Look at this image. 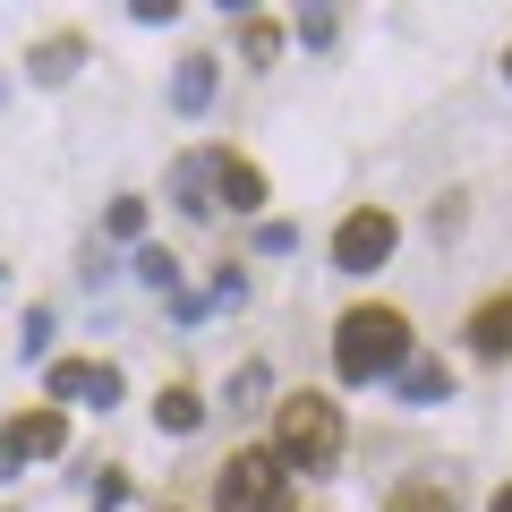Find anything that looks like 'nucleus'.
Returning a JSON list of instances; mask_svg holds the SVG:
<instances>
[{"mask_svg":"<svg viewBox=\"0 0 512 512\" xmlns=\"http://www.w3.org/2000/svg\"><path fill=\"white\" fill-rule=\"evenodd\" d=\"M52 402H94V410H111V402H120V367H111V359H60V367H52Z\"/></svg>","mask_w":512,"mask_h":512,"instance_id":"5","label":"nucleus"},{"mask_svg":"<svg viewBox=\"0 0 512 512\" xmlns=\"http://www.w3.org/2000/svg\"><path fill=\"white\" fill-rule=\"evenodd\" d=\"M9 436H18L26 461H52L60 444H69V419H60V410H26V419H9Z\"/></svg>","mask_w":512,"mask_h":512,"instance_id":"10","label":"nucleus"},{"mask_svg":"<svg viewBox=\"0 0 512 512\" xmlns=\"http://www.w3.org/2000/svg\"><path fill=\"white\" fill-rule=\"evenodd\" d=\"M43 342H52V308H35V316H26V359H43Z\"/></svg>","mask_w":512,"mask_h":512,"instance_id":"21","label":"nucleus"},{"mask_svg":"<svg viewBox=\"0 0 512 512\" xmlns=\"http://www.w3.org/2000/svg\"><path fill=\"white\" fill-rule=\"evenodd\" d=\"M171 197H180V214H222V154H180L171 163Z\"/></svg>","mask_w":512,"mask_h":512,"instance_id":"6","label":"nucleus"},{"mask_svg":"<svg viewBox=\"0 0 512 512\" xmlns=\"http://www.w3.org/2000/svg\"><path fill=\"white\" fill-rule=\"evenodd\" d=\"M444 393H453V367L410 350V359H402V402H444Z\"/></svg>","mask_w":512,"mask_h":512,"instance_id":"11","label":"nucleus"},{"mask_svg":"<svg viewBox=\"0 0 512 512\" xmlns=\"http://www.w3.org/2000/svg\"><path fill=\"white\" fill-rule=\"evenodd\" d=\"M111 231H120V239H137V231H146V197H111Z\"/></svg>","mask_w":512,"mask_h":512,"instance_id":"17","label":"nucleus"},{"mask_svg":"<svg viewBox=\"0 0 512 512\" xmlns=\"http://www.w3.org/2000/svg\"><path fill=\"white\" fill-rule=\"evenodd\" d=\"M265 453L282 461V470H333L342 461V410L325 402V393H291V402L274 410V444Z\"/></svg>","mask_w":512,"mask_h":512,"instance_id":"2","label":"nucleus"},{"mask_svg":"<svg viewBox=\"0 0 512 512\" xmlns=\"http://www.w3.org/2000/svg\"><path fill=\"white\" fill-rule=\"evenodd\" d=\"M256 248H265V256H291L299 231H291V222H265V231H256Z\"/></svg>","mask_w":512,"mask_h":512,"instance_id":"20","label":"nucleus"},{"mask_svg":"<svg viewBox=\"0 0 512 512\" xmlns=\"http://www.w3.org/2000/svg\"><path fill=\"white\" fill-rule=\"evenodd\" d=\"M299 43L325 52V43H333V9H299Z\"/></svg>","mask_w":512,"mask_h":512,"instance_id":"18","label":"nucleus"},{"mask_svg":"<svg viewBox=\"0 0 512 512\" xmlns=\"http://www.w3.org/2000/svg\"><path fill=\"white\" fill-rule=\"evenodd\" d=\"M239 52H248V69H274V60H282V26L274 18H248V26H239Z\"/></svg>","mask_w":512,"mask_h":512,"instance_id":"15","label":"nucleus"},{"mask_svg":"<svg viewBox=\"0 0 512 512\" xmlns=\"http://www.w3.org/2000/svg\"><path fill=\"white\" fill-rule=\"evenodd\" d=\"M120 504H128V478L103 470V478H94V512H120Z\"/></svg>","mask_w":512,"mask_h":512,"instance_id":"19","label":"nucleus"},{"mask_svg":"<svg viewBox=\"0 0 512 512\" xmlns=\"http://www.w3.org/2000/svg\"><path fill=\"white\" fill-rule=\"evenodd\" d=\"M154 427H163V436H197V427H205V402L188 393V384H163V402H154Z\"/></svg>","mask_w":512,"mask_h":512,"instance_id":"12","label":"nucleus"},{"mask_svg":"<svg viewBox=\"0 0 512 512\" xmlns=\"http://www.w3.org/2000/svg\"><path fill=\"white\" fill-rule=\"evenodd\" d=\"M222 205L256 214V205H265V171H256V163H239V154H222Z\"/></svg>","mask_w":512,"mask_h":512,"instance_id":"13","label":"nucleus"},{"mask_svg":"<svg viewBox=\"0 0 512 512\" xmlns=\"http://www.w3.org/2000/svg\"><path fill=\"white\" fill-rule=\"evenodd\" d=\"M214 86H222V60L188 52V60H180V77H171V111H180V120H197V111L214 103Z\"/></svg>","mask_w":512,"mask_h":512,"instance_id":"7","label":"nucleus"},{"mask_svg":"<svg viewBox=\"0 0 512 512\" xmlns=\"http://www.w3.org/2000/svg\"><path fill=\"white\" fill-rule=\"evenodd\" d=\"M410 359V316L402 308H350L333 325V376L342 384H376V376H402Z\"/></svg>","mask_w":512,"mask_h":512,"instance_id":"1","label":"nucleus"},{"mask_svg":"<svg viewBox=\"0 0 512 512\" xmlns=\"http://www.w3.org/2000/svg\"><path fill=\"white\" fill-rule=\"evenodd\" d=\"M384 512H453V487H436V478H402V487L384 495Z\"/></svg>","mask_w":512,"mask_h":512,"instance_id":"14","label":"nucleus"},{"mask_svg":"<svg viewBox=\"0 0 512 512\" xmlns=\"http://www.w3.org/2000/svg\"><path fill=\"white\" fill-rule=\"evenodd\" d=\"M487 512H512V487H495V504H487Z\"/></svg>","mask_w":512,"mask_h":512,"instance_id":"22","label":"nucleus"},{"mask_svg":"<svg viewBox=\"0 0 512 512\" xmlns=\"http://www.w3.org/2000/svg\"><path fill=\"white\" fill-rule=\"evenodd\" d=\"M461 342H470L478 359H512V299H487V308L461 325Z\"/></svg>","mask_w":512,"mask_h":512,"instance_id":"9","label":"nucleus"},{"mask_svg":"<svg viewBox=\"0 0 512 512\" xmlns=\"http://www.w3.org/2000/svg\"><path fill=\"white\" fill-rule=\"evenodd\" d=\"M214 512H291V470L265 444L256 453H231L222 478H214Z\"/></svg>","mask_w":512,"mask_h":512,"instance_id":"3","label":"nucleus"},{"mask_svg":"<svg viewBox=\"0 0 512 512\" xmlns=\"http://www.w3.org/2000/svg\"><path fill=\"white\" fill-rule=\"evenodd\" d=\"M137 282H146V291H180V265H171L163 248H137Z\"/></svg>","mask_w":512,"mask_h":512,"instance_id":"16","label":"nucleus"},{"mask_svg":"<svg viewBox=\"0 0 512 512\" xmlns=\"http://www.w3.org/2000/svg\"><path fill=\"white\" fill-rule=\"evenodd\" d=\"M504 77H512V52H504Z\"/></svg>","mask_w":512,"mask_h":512,"instance_id":"23","label":"nucleus"},{"mask_svg":"<svg viewBox=\"0 0 512 512\" xmlns=\"http://www.w3.org/2000/svg\"><path fill=\"white\" fill-rule=\"evenodd\" d=\"M77 60H86V35H43L35 52H26V77H35V86H69Z\"/></svg>","mask_w":512,"mask_h":512,"instance_id":"8","label":"nucleus"},{"mask_svg":"<svg viewBox=\"0 0 512 512\" xmlns=\"http://www.w3.org/2000/svg\"><path fill=\"white\" fill-rule=\"evenodd\" d=\"M393 239H402V222L384 214V205H359V214L333 231V265H342V274H376L384 256H393Z\"/></svg>","mask_w":512,"mask_h":512,"instance_id":"4","label":"nucleus"}]
</instances>
